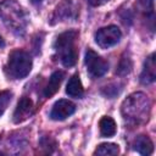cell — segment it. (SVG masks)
Here are the masks:
<instances>
[{
	"label": "cell",
	"instance_id": "6da1fadb",
	"mask_svg": "<svg viewBox=\"0 0 156 156\" xmlns=\"http://www.w3.org/2000/svg\"><path fill=\"white\" fill-rule=\"evenodd\" d=\"M151 111V102L144 93H134L129 95L122 104L123 117L134 123L140 124L149 121Z\"/></svg>",
	"mask_w": 156,
	"mask_h": 156
},
{
	"label": "cell",
	"instance_id": "7a4b0ae2",
	"mask_svg": "<svg viewBox=\"0 0 156 156\" xmlns=\"http://www.w3.org/2000/svg\"><path fill=\"white\" fill-rule=\"evenodd\" d=\"M0 17L5 26L16 34H23L28 23L24 9L15 0H5L0 4Z\"/></svg>",
	"mask_w": 156,
	"mask_h": 156
},
{
	"label": "cell",
	"instance_id": "3957f363",
	"mask_svg": "<svg viewBox=\"0 0 156 156\" xmlns=\"http://www.w3.org/2000/svg\"><path fill=\"white\" fill-rule=\"evenodd\" d=\"M77 38H78L77 30H67L61 33L54 43V49L65 67H72L77 62L78 58V51L76 45Z\"/></svg>",
	"mask_w": 156,
	"mask_h": 156
},
{
	"label": "cell",
	"instance_id": "277c9868",
	"mask_svg": "<svg viewBox=\"0 0 156 156\" xmlns=\"http://www.w3.org/2000/svg\"><path fill=\"white\" fill-rule=\"evenodd\" d=\"M32 66L33 62L29 54L23 50H13L9 55L4 71L11 79H22L29 74Z\"/></svg>",
	"mask_w": 156,
	"mask_h": 156
},
{
	"label": "cell",
	"instance_id": "5b68a950",
	"mask_svg": "<svg viewBox=\"0 0 156 156\" xmlns=\"http://www.w3.org/2000/svg\"><path fill=\"white\" fill-rule=\"evenodd\" d=\"M84 63H85L88 74L93 79H96V78L102 77L108 71V63H107V61L104 60L100 55H98L91 49H88L87 50Z\"/></svg>",
	"mask_w": 156,
	"mask_h": 156
},
{
	"label": "cell",
	"instance_id": "8992f818",
	"mask_svg": "<svg viewBox=\"0 0 156 156\" xmlns=\"http://www.w3.org/2000/svg\"><path fill=\"white\" fill-rule=\"evenodd\" d=\"M122 37V32L117 26H107L100 28L95 33V41L101 49H108L116 45Z\"/></svg>",
	"mask_w": 156,
	"mask_h": 156
},
{
	"label": "cell",
	"instance_id": "52a82bcc",
	"mask_svg": "<svg viewBox=\"0 0 156 156\" xmlns=\"http://www.w3.org/2000/svg\"><path fill=\"white\" fill-rule=\"evenodd\" d=\"M74 111H76V105L72 101L61 99L54 104L50 112V117L54 121H63L71 115H73Z\"/></svg>",
	"mask_w": 156,
	"mask_h": 156
},
{
	"label": "cell",
	"instance_id": "ba28073f",
	"mask_svg": "<svg viewBox=\"0 0 156 156\" xmlns=\"http://www.w3.org/2000/svg\"><path fill=\"white\" fill-rule=\"evenodd\" d=\"M33 111H34L33 101L27 96L21 98L18 100L17 106H16L15 112H13V122L21 123V122L26 121L27 118H29L33 115Z\"/></svg>",
	"mask_w": 156,
	"mask_h": 156
},
{
	"label": "cell",
	"instance_id": "9c48e42d",
	"mask_svg": "<svg viewBox=\"0 0 156 156\" xmlns=\"http://www.w3.org/2000/svg\"><path fill=\"white\" fill-rule=\"evenodd\" d=\"M78 15V9L77 6L74 5V2L72 0H67L62 4H60L55 12H54V16H52V20H56V21H65V20H68V18H76Z\"/></svg>",
	"mask_w": 156,
	"mask_h": 156
},
{
	"label": "cell",
	"instance_id": "30bf717a",
	"mask_svg": "<svg viewBox=\"0 0 156 156\" xmlns=\"http://www.w3.org/2000/svg\"><path fill=\"white\" fill-rule=\"evenodd\" d=\"M156 78V65H155V54L152 52L144 62V68L140 74V82L143 84H150Z\"/></svg>",
	"mask_w": 156,
	"mask_h": 156
},
{
	"label": "cell",
	"instance_id": "8fae6325",
	"mask_svg": "<svg viewBox=\"0 0 156 156\" xmlns=\"http://www.w3.org/2000/svg\"><path fill=\"white\" fill-rule=\"evenodd\" d=\"M63 77H65V73L62 71H55L50 76L49 82H48L46 87L44 88V96L45 98H51L54 94H56V91L60 89V85L63 80Z\"/></svg>",
	"mask_w": 156,
	"mask_h": 156
},
{
	"label": "cell",
	"instance_id": "7c38bea8",
	"mask_svg": "<svg viewBox=\"0 0 156 156\" xmlns=\"http://www.w3.org/2000/svg\"><path fill=\"white\" fill-rule=\"evenodd\" d=\"M66 93L71 96V98H76V99H79L83 96L84 94V89H83V85H82V82H80V78L79 76L76 73L73 74L68 83H67V87H66Z\"/></svg>",
	"mask_w": 156,
	"mask_h": 156
},
{
	"label": "cell",
	"instance_id": "4fadbf2b",
	"mask_svg": "<svg viewBox=\"0 0 156 156\" xmlns=\"http://www.w3.org/2000/svg\"><path fill=\"white\" fill-rule=\"evenodd\" d=\"M134 146H135V150L144 156H147L154 151V144L147 135H139L135 139Z\"/></svg>",
	"mask_w": 156,
	"mask_h": 156
},
{
	"label": "cell",
	"instance_id": "5bb4252c",
	"mask_svg": "<svg viewBox=\"0 0 156 156\" xmlns=\"http://www.w3.org/2000/svg\"><path fill=\"white\" fill-rule=\"evenodd\" d=\"M116 122L108 117V116H105L100 119L99 122V128H100V134L105 138H110V136H113L116 134Z\"/></svg>",
	"mask_w": 156,
	"mask_h": 156
},
{
	"label": "cell",
	"instance_id": "9a60e30c",
	"mask_svg": "<svg viewBox=\"0 0 156 156\" xmlns=\"http://www.w3.org/2000/svg\"><path fill=\"white\" fill-rule=\"evenodd\" d=\"M118 152H119V147L117 144L104 143L96 147V150L94 151V155H117Z\"/></svg>",
	"mask_w": 156,
	"mask_h": 156
},
{
	"label": "cell",
	"instance_id": "2e32d148",
	"mask_svg": "<svg viewBox=\"0 0 156 156\" xmlns=\"http://www.w3.org/2000/svg\"><path fill=\"white\" fill-rule=\"evenodd\" d=\"M132 69V61L129 57H122L119 63H118V67H117V73L119 76H126L130 72Z\"/></svg>",
	"mask_w": 156,
	"mask_h": 156
},
{
	"label": "cell",
	"instance_id": "e0dca14e",
	"mask_svg": "<svg viewBox=\"0 0 156 156\" xmlns=\"http://www.w3.org/2000/svg\"><path fill=\"white\" fill-rule=\"evenodd\" d=\"M12 98V93L10 90H2L0 91V116L5 112L6 107L9 106Z\"/></svg>",
	"mask_w": 156,
	"mask_h": 156
},
{
	"label": "cell",
	"instance_id": "ac0fdd59",
	"mask_svg": "<svg viewBox=\"0 0 156 156\" xmlns=\"http://www.w3.org/2000/svg\"><path fill=\"white\" fill-rule=\"evenodd\" d=\"M107 1H110V0H88V2L91 6H101V5L106 4Z\"/></svg>",
	"mask_w": 156,
	"mask_h": 156
},
{
	"label": "cell",
	"instance_id": "d6986e66",
	"mask_svg": "<svg viewBox=\"0 0 156 156\" xmlns=\"http://www.w3.org/2000/svg\"><path fill=\"white\" fill-rule=\"evenodd\" d=\"M30 1H32V2H33V4H35V2H40V1H41V0H30Z\"/></svg>",
	"mask_w": 156,
	"mask_h": 156
},
{
	"label": "cell",
	"instance_id": "ffe728a7",
	"mask_svg": "<svg viewBox=\"0 0 156 156\" xmlns=\"http://www.w3.org/2000/svg\"><path fill=\"white\" fill-rule=\"evenodd\" d=\"M0 45L4 46V41H2V38H1V37H0Z\"/></svg>",
	"mask_w": 156,
	"mask_h": 156
}]
</instances>
